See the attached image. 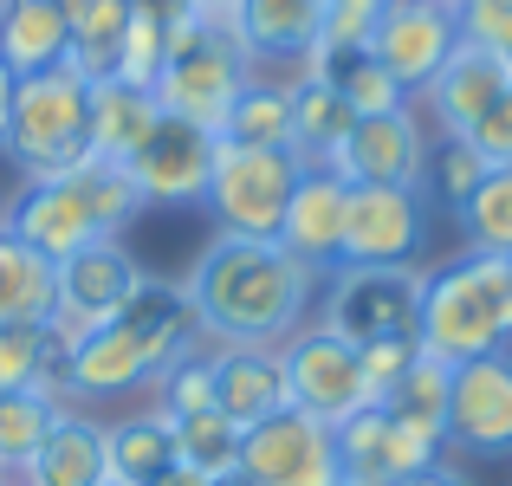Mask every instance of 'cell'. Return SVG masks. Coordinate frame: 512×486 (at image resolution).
Masks as SVG:
<instances>
[{
	"label": "cell",
	"instance_id": "42",
	"mask_svg": "<svg viewBox=\"0 0 512 486\" xmlns=\"http://www.w3.org/2000/svg\"><path fill=\"white\" fill-rule=\"evenodd\" d=\"M415 350H422V344H363V350H357V357H363V383H370L376 402H383L389 389L402 383V370L415 363Z\"/></svg>",
	"mask_w": 512,
	"mask_h": 486
},
{
	"label": "cell",
	"instance_id": "26",
	"mask_svg": "<svg viewBox=\"0 0 512 486\" xmlns=\"http://www.w3.org/2000/svg\"><path fill=\"white\" fill-rule=\"evenodd\" d=\"M104 461H111L117 486H156L182 467V448H175V422L163 409H137L124 422H104Z\"/></svg>",
	"mask_w": 512,
	"mask_h": 486
},
{
	"label": "cell",
	"instance_id": "27",
	"mask_svg": "<svg viewBox=\"0 0 512 486\" xmlns=\"http://www.w3.org/2000/svg\"><path fill=\"white\" fill-rule=\"evenodd\" d=\"M52 305H59L52 260L0 227V324H46L52 331Z\"/></svg>",
	"mask_w": 512,
	"mask_h": 486
},
{
	"label": "cell",
	"instance_id": "3",
	"mask_svg": "<svg viewBox=\"0 0 512 486\" xmlns=\"http://www.w3.org/2000/svg\"><path fill=\"white\" fill-rule=\"evenodd\" d=\"M415 344L441 363H474L512 350V260L493 253H454L422 273V324Z\"/></svg>",
	"mask_w": 512,
	"mask_h": 486
},
{
	"label": "cell",
	"instance_id": "19",
	"mask_svg": "<svg viewBox=\"0 0 512 486\" xmlns=\"http://www.w3.org/2000/svg\"><path fill=\"white\" fill-rule=\"evenodd\" d=\"M344 208H350V182H338L331 169H305L299 188L286 201V221H279V247L305 266L312 279H331L344 266Z\"/></svg>",
	"mask_w": 512,
	"mask_h": 486
},
{
	"label": "cell",
	"instance_id": "47",
	"mask_svg": "<svg viewBox=\"0 0 512 486\" xmlns=\"http://www.w3.org/2000/svg\"><path fill=\"white\" fill-rule=\"evenodd\" d=\"M156 486H208V480H201L195 467H175V474H169V480H156Z\"/></svg>",
	"mask_w": 512,
	"mask_h": 486
},
{
	"label": "cell",
	"instance_id": "31",
	"mask_svg": "<svg viewBox=\"0 0 512 486\" xmlns=\"http://www.w3.org/2000/svg\"><path fill=\"white\" fill-rule=\"evenodd\" d=\"M454 227H461L467 253H493V260H512V162L487 169L474 182V195L454 208Z\"/></svg>",
	"mask_w": 512,
	"mask_h": 486
},
{
	"label": "cell",
	"instance_id": "17",
	"mask_svg": "<svg viewBox=\"0 0 512 486\" xmlns=\"http://www.w3.org/2000/svg\"><path fill=\"white\" fill-rule=\"evenodd\" d=\"M0 227H7L13 240H26L33 253H46L52 266H59L65 253L104 240L98 227H91V208L78 201V188L65 182V175H20L13 201H0Z\"/></svg>",
	"mask_w": 512,
	"mask_h": 486
},
{
	"label": "cell",
	"instance_id": "33",
	"mask_svg": "<svg viewBox=\"0 0 512 486\" xmlns=\"http://www.w3.org/2000/svg\"><path fill=\"white\" fill-rule=\"evenodd\" d=\"M59 357L65 350L46 324H0V396H20V389H52V396H65Z\"/></svg>",
	"mask_w": 512,
	"mask_h": 486
},
{
	"label": "cell",
	"instance_id": "28",
	"mask_svg": "<svg viewBox=\"0 0 512 486\" xmlns=\"http://www.w3.org/2000/svg\"><path fill=\"white\" fill-rule=\"evenodd\" d=\"M350 124H357V111L338 98L331 85H318V78H292V156L305 162V169H325L331 156H338V143L350 137Z\"/></svg>",
	"mask_w": 512,
	"mask_h": 486
},
{
	"label": "cell",
	"instance_id": "52",
	"mask_svg": "<svg viewBox=\"0 0 512 486\" xmlns=\"http://www.w3.org/2000/svg\"><path fill=\"white\" fill-rule=\"evenodd\" d=\"M7 486H13V480H7Z\"/></svg>",
	"mask_w": 512,
	"mask_h": 486
},
{
	"label": "cell",
	"instance_id": "29",
	"mask_svg": "<svg viewBox=\"0 0 512 486\" xmlns=\"http://www.w3.org/2000/svg\"><path fill=\"white\" fill-rule=\"evenodd\" d=\"M221 143H240V150H292V78L253 72V85L234 98V111L221 124Z\"/></svg>",
	"mask_w": 512,
	"mask_h": 486
},
{
	"label": "cell",
	"instance_id": "12",
	"mask_svg": "<svg viewBox=\"0 0 512 486\" xmlns=\"http://www.w3.org/2000/svg\"><path fill=\"white\" fill-rule=\"evenodd\" d=\"M428 150H435V130L422 124L415 104H402V111H383V117H357L325 169L338 175V182H350V188H363V182L409 188V182H422Z\"/></svg>",
	"mask_w": 512,
	"mask_h": 486
},
{
	"label": "cell",
	"instance_id": "18",
	"mask_svg": "<svg viewBox=\"0 0 512 486\" xmlns=\"http://www.w3.org/2000/svg\"><path fill=\"white\" fill-rule=\"evenodd\" d=\"M506 85H512V72L500 65V52L461 39V46L448 52V65L415 91V98H422V124L435 130V143H461L467 130L480 124V111H487Z\"/></svg>",
	"mask_w": 512,
	"mask_h": 486
},
{
	"label": "cell",
	"instance_id": "48",
	"mask_svg": "<svg viewBox=\"0 0 512 486\" xmlns=\"http://www.w3.org/2000/svg\"><path fill=\"white\" fill-rule=\"evenodd\" d=\"M208 486H260V480H247V474L234 467V474H221V480H208Z\"/></svg>",
	"mask_w": 512,
	"mask_h": 486
},
{
	"label": "cell",
	"instance_id": "4",
	"mask_svg": "<svg viewBox=\"0 0 512 486\" xmlns=\"http://www.w3.org/2000/svg\"><path fill=\"white\" fill-rule=\"evenodd\" d=\"M253 72H260V65L247 59L234 26L195 13V20H182L169 33V59H163V72H156V104H163V117H182V124L221 137L227 111H234V98L253 85Z\"/></svg>",
	"mask_w": 512,
	"mask_h": 486
},
{
	"label": "cell",
	"instance_id": "16",
	"mask_svg": "<svg viewBox=\"0 0 512 486\" xmlns=\"http://www.w3.org/2000/svg\"><path fill=\"white\" fill-rule=\"evenodd\" d=\"M208 169H214V137L182 117H163L150 130L137 156H130V188H137L143 208H195L201 188H208Z\"/></svg>",
	"mask_w": 512,
	"mask_h": 486
},
{
	"label": "cell",
	"instance_id": "49",
	"mask_svg": "<svg viewBox=\"0 0 512 486\" xmlns=\"http://www.w3.org/2000/svg\"><path fill=\"white\" fill-rule=\"evenodd\" d=\"M500 65H506V72H512V39H506V46H500Z\"/></svg>",
	"mask_w": 512,
	"mask_h": 486
},
{
	"label": "cell",
	"instance_id": "7",
	"mask_svg": "<svg viewBox=\"0 0 512 486\" xmlns=\"http://www.w3.org/2000/svg\"><path fill=\"white\" fill-rule=\"evenodd\" d=\"M318 324L344 344H415L422 324V266H338L318 279Z\"/></svg>",
	"mask_w": 512,
	"mask_h": 486
},
{
	"label": "cell",
	"instance_id": "25",
	"mask_svg": "<svg viewBox=\"0 0 512 486\" xmlns=\"http://www.w3.org/2000/svg\"><path fill=\"white\" fill-rule=\"evenodd\" d=\"M72 59V26L59 0H0V65L13 78L52 72Z\"/></svg>",
	"mask_w": 512,
	"mask_h": 486
},
{
	"label": "cell",
	"instance_id": "50",
	"mask_svg": "<svg viewBox=\"0 0 512 486\" xmlns=\"http://www.w3.org/2000/svg\"><path fill=\"white\" fill-rule=\"evenodd\" d=\"M7 480H13V474H7V467H0V486H7Z\"/></svg>",
	"mask_w": 512,
	"mask_h": 486
},
{
	"label": "cell",
	"instance_id": "11",
	"mask_svg": "<svg viewBox=\"0 0 512 486\" xmlns=\"http://www.w3.org/2000/svg\"><path fill=\"white\" fill-rule=\"evenodd\" d=\"M52 273H59L52 337H59V344H72V337L98 331V324H111L117 312H124V299L137 292L143 266H137V253H130L124 240H91V247L65 253Z\"/></svg>",
	"mask_w": 512,
	"mask_h": 486
},
{
	"label": "cell",
	"instance_id": "30",
	"mask_svg": "<svg viewBox=\"0 0 512 486\" xmlns=\"http://www.w3.org/2000/svg\"><path fill=\"white\" fill-rule=\"evenodd\" d=\"M448 396H454V363L415 350V363L402 370V383L389 389L376 409H389L402 428H415V435H428V441H448Z\"/></svg>",
	"mask_w": 512,
	"mask_h": 486
},
{
	"label": "cell",
	"instance_id": "34",
	"mask_svg": "<svg viewBox=\"0 0 512 486\" xmlns=\"http://www.w3.org/2000/svg\"><path fill=\"white\" fill-rule=\"evenodd\" d=\"M65 409H72V402L52 396V389H20V396H0V467H7V474H20V467L39 454V441L59 428Z\"/></svg>",
	"mask_w": 512,
	"mask_h": 486
},
{
	"label": "cell",
	"instance_id": "36",
	"mask_svg": "<svg viewBox=\"0 0 512 486\" xmlns=\"http://www.w3.org/2000/svg\"><path fill=\"white\" fill-rule=\"evenodd\" d=\"M150 396H156V409H163L169 422L214 409V357H208V344H188L182 357H175L169 370L150 383Z\"/></svg>",
	"mask_w": 512,
	"mask_h": 486
},
{
	"label": "cell",
	"instance_id": "45",
	"mask_svg": "<svg viewBox=\"0 0 512 486\" xmlns=\"http://www.w3.org/2000/svg\"><path fill=\"white\" fill-rule=\"evenodd\" d=\"M13 91H20V78L0 65V143H7V117H13Z\"/></svg>",
	"mask_w": 512,
	"mask_h": 486
},
{
	"label": "cell",
	"instance_id": "22",
	"mask_svg": "<svg viewBox=\"0 0 512 486\" xmlns=\"http://www.w3.org/2000/svg\"><path fill=\"white\" fill-rule=\"evenodd\" d=\"M156 124H163V104H156V91L124 85L117 72L91 78V156H98V162L130 169V156L150 143Z\"/></svg>",
	"mask_w": 512,
	"mask_h": 486
},
{
	"label": "cell",
	"instance_id": "5",
	"mask_svg": "<svg viewBox=\"0 0 512 486\" xmlns=\"http://www.w3.org/2000/svg\"><path fill=\"white\" fill-rule=\"evenodd\" d=\"M0 156L20 175H65L72 162H85L91 156V78L78 65H52V72L20 78Z\"/></svg>",
	"mask_w": 512,
	"mask_h": 486
},
{
	"label": "cell",
	"instance_id": "23",
	"mask_svg": "<svg viewBox=\"0 0 512 486\" xmlns=\"http://www.w3.org/2000/svg\"><path fill=\"white\" fill-rule=\"evenodd\" d=\"M111 461H104V422L85 409H65L59 428L39 441V454L13 474V486H104Z\"/></svg>",
	"mask_w": 512,
	"mask_h": 486
},
{
	"label": "cell",
	"instance_id": "13",
	"mask_svg": "<svg viewBox=\"0 0 512 486\" xmlns=\"http://www.w3.org/2000/svg\"><path fill=\"white\" fill-rule=\"evenodd\" d=\"M448 448L474 454V461H500V454H512V350L454 363Z\"/></svg>",
	"mask_w": 512,
	"mask_h": 486
},
{
	"label": "cell",
	"instance_id": "40",
	"mask_svg": "<svg viewBox=\"0 0 512 486\" xmlns=\"http://www.w3.org/2000/svg\"><path fill=\"white\" fill-rule=\"evenodd\" d=\"M467 150H474L480 162H487V169H500V162H512V85L500 91V98L487 104V111H480V124L467 130Z\"/></svg>",
	"mask_w": 512,
	"mask_h": 486
},
{
	"label": "cell",
	"instance_id": "37",
	"mask_svg": "<svg viewBox=\"0 0 512 486\" xmlns=\"http://www.w3.org/2000/svg\"><path fill=\"white\" fill-rule=\"evenodd\" d=\"M163 59H169V26H156V20H143V13H130L124 46H117V65H111V72L124 78V85L156 91V72H163Z\"/></svg>",
	"mask_w": 512,
	"mask_h": 486
},
{
	"label": "cell",
	"instance_id": "15",
	"mask_svg": "<svg viewBox=\"0 0 512 486\" xmlns=\"http://www.w3.org/2000/svg\"><path fill=\"white\" fill-rule=\"evenodd\" d=\"M454 46H461V26H454L448 0H389L376 33H370V52L389 65V78H396L409 98L448 65Z\"/></svg>",
	"mask_w": 512,
	"mask_h": 486
},
{
	"label": "cell",
	"instance_id": "39",
	"mask_svg": "<svg viewBox=\"0 0 512 486\" xmlns=\"http://www.w3.org/2000/svg\"><path fill=\"white\" fill-rule=\"evenodd\" d=\"M454 7V26H461V39H474V46L500 52L512 39V0H448Z\"/></svg>",
	"mask_w": 512,
	"mask_h": 486
},
{
	"label": "cell",
	"instance_id": "8",
	"mask_svg": "<svg viewBox=\"0 0 512 486\" xmlns=\"http://www.w3.org/2000/svg\"><path fill=\"white\" fill-rule=\"evenodd\" d=\"M279 363H286V409H305L331 428L350 422L357 409H376L370 383H363L357 344H344V337L325 331L318 318H305L299 331L279 344Z\"/></svg>",
	"mask_w": 512,
	"mask_h": 486
},
{
	"label": "cell",
	"instance_id": "51",
	"mask_svg": "<svg viewBox=\"0 0 512 486\" xmlns=\"http://www.w3.org/2000/svg\"><path fill=\"white\" fill-rule=\"evenodd\" d=\"M104 486H117V480H104Z\"/></svg>",
	"mask_w": 512,
	"mask_h": 486
},
{
	"label": "cell",
	"instance_id": "35",
	"mask_svg": "<svg viewBox=\"0 0 512 486\" xmlns=\"http://www.w3.org/2000/svg\"><path fill=\"white\" fill-rule=\"evenodd\" d=\"M240 435L247 428L227 422L221 409H201V415H182L175 422V448H182V467H195L201 480H221L240 467Z\"/></svg>",
	"mask_w": 512,
	"mask_h": 486
},
{
	"label": "cell",
	"instance_id": "46",
	"mask_svg": "<svg viewBox=\"0 0 512 486\" xmlns=\"http://www.w3.org/2000/svg\"><path fill=\"white\" fill-rule=\"evenodd\" d=\"M195 13H201V20H221V26H234L240 0H195Z\"/></svg>",
	"mask_w": 512,
	"mask_h": 486
},
{
	"label": "cell",
	"instance_id": "20",
	"mask_svg": "<svg viewBox=\"0 0 512 486\" xmlns=\"http://www.w3.org/2000/svg\"><path fill=\"white\" fill-rule=\"evenodd\" d=\"M214 357V409L227 422L253 428L266 415L286 409V363L279 344H208Z\"/></svg>",
	"mask_w": 512,
	"mask_h": 486
},
{
	"label": "cell",
	"instance_id": "10",
	"mask_svg": "<svg viewBox=\"0 0 512 486\" xmlns=\"http://www.w3.org/2000/svg\"><path fill=\"white\" fill-rule=\"evenodd\" d=\"M240 474L260 486H344L338 428L305 409H279L240 435Z\"/></svg>",
	"mask_w": 512,
	"mask_h": 486
},
{
	"label": "cell",
	"instance_id": "32",
	"mask_svg": "<svg viewBox=\"0 0 512 486\" xmlns=\"http://www.w3.org/2000/svg\"><path fill=\"white\" fill-rule=\"evenodd\" d=\"M65 26H72V59L85 78H104L117 65V46H124V26H130V0H59Z\"/></svg>",
	"mask_w": 512,
	"mask_h": 486
},
{
	"label": "cell",
	"instance_id": "41",
	"mask_svg": "<svg viewBox=\"0 0 512 486\" xmlns=\"http://www.w3.org/2000/svg\"><path fill=\"white\" fill-rule=\"evenodd\" d=\"M389 0H325V39L331 46H370Z\"/></svg>",
	"mask_w": 512,
	"mask_h": 486
},
{
	"label": "cell",
	"instance_id": "21",
	"mask_svg": "<svg viewBox=\"0 0 512 486\" xmlns=\"http://www.w3.org/2000/svg\"><path fill=\"white\" fill-rule=\"evenodd\" d=\"M234 33L253 65H292L299 72L325 39V0H240Z\"/></svg>",
	"mask_w": 512,
	"mask_h": 486
},
{
	"label": "cell",
	"instance_id": "6",
	"mask_svg": "<svg viewBox=\"0 0 512 486\" xmlns=\"http://www.w3.org/2000/svg\"><path fill=\"white\" fill-rule=\"evenodd\" d=\"M299 175H305V162L292 150H240V143L214 137V169H208V188H201V208H208L214 234L273 240Z\"/></svg>",
	"mask_w": 512,
	"mask_h": 486
},
{
	"label": "cell",
	"instance_id": "1",
	"mask_svg": "<svg viewBox=\"0 0 512 486\" xmlns=\"http://www.w3.org/2000/svg\"><path fill=\"white\" fill-rule=\"evenodd\" d=\"M195 324L208 344H286L312 318L318 279L292 260L279 240L214 234L182 279Z\"/></svg>",
	"mask_w": 512,
	"mask_h": 486
},
{
	"label": "cell",
	"instance_id": "9",
	"mask_svg": "<svg viewBox=\"0 0 512 486\" xmlns=\"http://www.w3.org/2000/svg\"><path fill=\"white\" fill-rule=\"evenodd\" d=\"M435 234V214H428V188H383L363 182L350 188L344 208V266H415Z\"/></svg>",
	"mask_w": 512,
	"mask_h": 486
},
{
	"label": "cell",
	"instance_id": "14",
	"mask_svg": "<svg viewBox=\"0 0 512 486\" xmlns=\"http://www.w3.org/2000/svg\"><path fill=\"white\" fill-rule=\"evenodd\" d=\"M441 454H448V441H428L415 428H402L389 409H357L350 422H338L344 486H402L422 467H435Z\"/></svg>",
	"mask_w": 512,
	"mask_h": 486
},
{
	"label": "cell",
	"instance_id": "43",
	"mask_svg": "<svg viewBox=\"0 0 512 486\" xmlns=\"http://www.w3.org/2000/svg\"><path fill=\"white\" fill-rule=\"evenodd\" d=\"M130 13H143V20H156V26H182V20H195V0H130Z\"/></svg>",
	"mask_w": 512,
	"mask_h": 486
},
{
	"label": "cell",
	"instance_id": "2",
	"mask_svg": "<svg viewBox=\"0 0 512 486\" xmlns=\"http://www.w3.org/2000/svg\"><path fill=\"white\" fill-rule=\"evenodd\" d=\"M195 337H201V324H195L188 292L175 286V279L143 273L137 292L124 299V312L111 324L59 344L65 350L59 357L65 402L78 409V402H98V396H137V389H150Z\"/></svg>",
	"mask_w": 512,
	"mask_h": 486
},
{
	"label": "cell",
	"instance_id": "38",
	"mask_svg": "<svg viewBox=\"0 0 512 486\" xmlns=\"http://www.w3.org/2000/svg\"><path fill=\"white\" fill-rule=\"evenodd\" d=\"M480 175H487V162H480L474 150H467V143H435V150H428V169H422V182L435 188L441 201H448V208H461L467 195H474V182Z\"/></svg>",
	"mask_w": 512,
	"mask_h": 486
},
{
	"label": "cell",
	"instance_id": "44",
	"mask_svg": "<svg viewBox=\"0 0 512 486\" xmlns=\"http://www.w3.org/2000/svg\"><path fill=\"white\" fill-rule=\"evenodd\" d=\"M402 486H474V480H467V474H461V467H454V461H448V454H441V461H435V467H422V474H415V480H402Z\"/></svg>",
	"mask_w": 512,
	"mask_h": 486
},
{
	"label": "cell",
	"instance_id": "24",
	"mask_svg": "<svg viewBox=\"0 0 512 486\" xmlns=\"http://www.w3.org/2000/svg\"><path fill=\"white\" fill-rule=\"evenodd\" d=\"M299 72L318 78V85H331L357 117H383V111H402V104H415L409 91L389 78V65L376 59L370 46H331V39H318L312 59H305Z\"/></svg>",
	"mask_w": 512,
	"mask_h": 486
}]
</instances>
